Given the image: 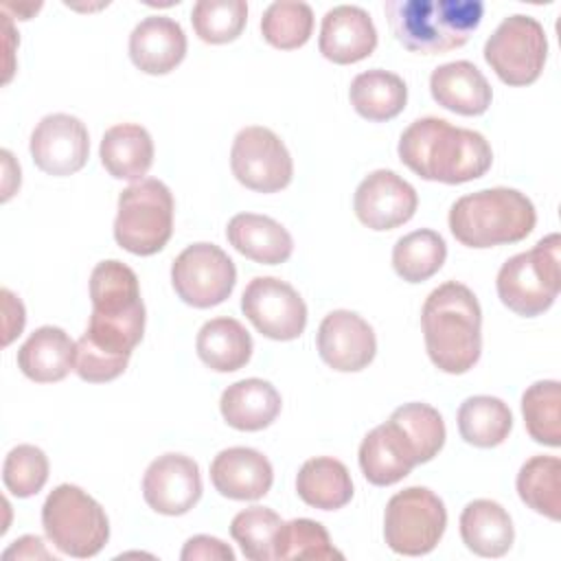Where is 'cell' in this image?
<instances>
[{
	"label": "cell",
	"mask_w": 561,
	"mask_h": 561,
	"mask_svg": "<svg viewBox=\"0 0 561 561\" xmlns=\"http://www.w3.org/2000/svg\"><path fill=\"white\" fill-rule=\"evenodd\" d=\"M397 151L401 162L419 178L443 184L478 180L493 164L491 145L480 131L454 127L438 116L410 123L399 138Z\"/></svg>",
	"instance_id": "6da1fadb"
},
{
	"label": "cell",
	"mask_w": 561,
	"mask_h": 561,
	"mask_svg": "<svg viewBox=\"0 0 561 561\" xmlns=\"http://www.w3.org/2000/svg\"><path fill=\"white\" fill-rule=\"evenodd\" d=\"M425 348L432 364L449 375L471 370L482 353V309L476 294L447 280L430 291L421 311Z\"/></svg>",
	"instance_id": "7a4b0ae2"
},
{
	"label": "cell",
	"mask_w": 561,
	"mask_h": 561,
	"mask_svg": "<svg viewBox=\"0 0 561 561\" xmlns=\"http://www.w3.org/2000/svg\"><path fill=\"white\" fill-rule=\"evenodd\" d=\"M397 42L410 53L443 55L469 42L480 26V0H388L383 4Z\"/></svg>",
	"instance_id": "3957f363"
},
{
	"label": "cell",
	"mask_w": 561,
	"mask_h": 561,
	"mask_svg": "<svg viewBox=\"0 0 561 561\" xmlns=\"http://www.w3.org/2000/svg\"><path fill=\"white\" fill-rule=\"evenodd\" d=\"M447 221L462 245L493 248L526 239L537 224V213L522 191L495 186L458 197Z\"/></svg>",
	"instance_id": "277c9868"
},
{
	"label": "cell",
	"mask_w": 561,
	"mask_h": 561,
	"mask_svg": "<svg viewBox=\"0 0 561 561\" xmlns=\"http://www.w3.org/2000/svg\"><path fill=\"white\" fill-rule=\"evenodd\" d=\"M561 237L539 239L528 252L511 256L497 272L495 287L504 307L524 318H535L552 307L561 289Z\"/></svg>",
	"instance_id": "5b68a950"
},
{
	"label": "cell",
	"mask_w": 561,
	"mask_h": 561,
	"mask_svg": "<svg viewBox=\"0 0 561 561\" xmlns=\"http://www.w3.org/2000/svg\"><path fill=\"white\" fill-rule=\"evenodd\" d=\"M42 526L48 541L64 554L88 559L110 539V519L103 506L77 484L55 486L42 506Z\"/></svg>",
	"instance_id": "8992f818"
},
{
	"label": "cell",
	"mask_w": 561,
	"mask_h": 561,
	"mask_svg": "<svg viewBox=\"0 0 561 561\" xmlns=\"http://www.w3.org/2000/svg\"><path fill=\"white\" fill-rule=\"evenodd\" d=\"M173 208L175 202L164 182L156 178L134 182L118 195L116 243L136 256L160 252L173 234Z\"/></svg>",
	"instance_id": "52a82bcc"
},
{
	"label": "cell",
	"mask_w": 561,
	"mask_h": 561,
	"mask_svg": "<svg viewBox=\"0 0 561 561\" xmlns=\"http://www.w3.org/2000/svg\"><path fill=\"white\" fill-rule=\"evenodd\" d=\"M447 526L443 500L427 486H408L394 493L383 513V539L397 554L421 557L432 552Z\"/></svg>",
	"instance_id": "ba28073f"
},
{
	"label": "cell",
	"mask_w": 561,
	"mask_h": 561,
	"mask_svg": "<svg viewBox=\"0 0 561 561\" xmlns=\"http://www.w3.org/2000/svg\"><path fill=\"white\" fill-rule=\"evenodd\" d=\"M548 57L543 26L530 15H508L484 44V61L506 85L522 88L539 79Z\"/></svg>",
	"instance_id": "9c48e42d"
},
{
	"label": "cell",
	"mask_w": 561,
	"mask_h": 561,
	"mask_svg": "<svg viewBox=\"0 0 561 561\" xmlns=\"http://www.w3.org/2000/svg\"><path fill=\"white\" fill-rule=\"evenodd\" d=\"M234 283L237 267L215 243H193L171 265V285L178 298L195 309L221 305L232 294Z\"/></svg>",
	"instance_id": "30bf717a"
},
{
	"label": "cell",
	"mask_w": 561,
	"mask_h": 561,
	"mask_svg": "<svg viewBox=\"0 0 561 561\" xmlns=\"http://www.w3.org/2000/svg\"><path fill=\"white\" fill-rule=\"evenodd\" d=\"M232 175L250 191L278 193L294 178V162L285 142L267 127H243L230 149Z\"/></svg>",
	"instance_id": "8fae6325"
},
{
	"label": "cell",
	"mask_w": 561,
	"mask_h": 561,
	"mask_svg": "<svg viewBox=\"0 0 561 561\" xmlns=\"http://www.w3.org/2000/svg\"><path fill=\"white\" fill-rule=\"evenodd\" d=\"M241 311L261 335L278 342L300 337L307 327L305 300L276 276L252 278L241 294Z\"/></svg>",
	"instance_id": "7c38bea8"
},
{
	"label": "cell",
	"mask_w": 561,
	"mask_h": 561,
	"mask_svg": "<svg viewBox=\"0 0 561 561\" xmlns=\"http://www.w3.org/2000/svg\"><path fill=\"white\" fill-rule=\"evenodd\" d=\"M28 149L39 171L55 178L72 175L88 162V127L72 114H48L35 125Z\"/></svg>",
	"instance_id": "4fadbf2b"
},
{
	"label": "cell",
	"mask_w": 561,
	"mask_h": 561,
	"mask_svg": "<svg viewBox=\"0 0 561 561\" xmlns=\"http://www.w3.org/2000/svg\"><path fill=\"white\" fill-rule=\"evenodd\" d=\"M419 197L410 182L390 169L368 173L353 197L357 219L370 230H392L410 221L416 213Z\"/></svg>",
	"instance_id": "5bb4252c"
},
{
	"label": "cell",
	"mask_w": 561,
	"mask_h": 561,
	"mask_svg": "<svg viewBox=\"0 0 561 561\" xmlns=\"http://www.w3.org/2000/svg\"><path fill=\"white\" fill-rule=\"evenodd\" d=\"M142 497L160 515H184L202 497V473L184 454H162L142 476Z\"/></svg>",
	"instance_id": "9a60e30c"
},
{
	"label": "cell",
	"mask_w": 561,
	"mask_h": 561,
	"mask_svg": "<svg viewBox=\"0 0 561 561\" xmlns=\"http://www.w3.org/2000/svg\"><path fill=\"white\" fill-rule=\"evenodd\" d=\"M318 353L327 366L340 373L364 370L377 353L373 327L355 311L335 309L318 327Z\"/></svg>",
	"instance_id": "2e32d148"
},
{
	"label": "cell",
	"mask_w": 561,
	"mask_h": 561,
	"mask_svg": "<svg viewBox=\"0 0 561 561\" xmlns=\"http://www.w3.org/2000/svg\"><path fill=\"white\" fill-rule=\"evenodd\" d=\"M318 48L333 64H357L377 48V28L362 7L337 4L322 18Z\"/></svg>",
	"instance_id": "e0dca14e"
},
{
	"label": "cell",
	"mask_w": 561,
	"mask_h": 561,
	"mask_svg": "<svg viewBox=\"0 0 561 561\" xmlns=\"http://www.w3.org/2000/svg\"><path fill=\"white\" fill-rule=\"evenodd\" d=\"M186 55L184 28L169 15H147L129 35V57L145 75H167Z\"/></svg>",
	"instance_id": "ac0fdd59"
},
{
	"label": "cell",
	"mask_w": 561,
	"mask_h": 561,
	"mask_svg": "<svg viewBox=\"0 0 561 561\" xmlns=\"http://www.w3.org/2000/svg\"><path fill=\"white\" fill-rule=\"evenodd\" d=\"M213 486L230 500H259L274 482L270 460L252 447L221 449L210 462Z\"/></svg>",
	"instance_id": "d6986e66"
},
{
	"label": "cell",
	"mask_w": 561,
	"mask_h": 561,
	"mask_svg": "<svg viewBox=\"0 0 561 561\" xmlns=\"http://www.w3.org/2000/svg\"><path fill=\"white\" fill-rule=\"evenodd\" d=\"M432 99L460 116H480L489 110L493 90L471 61H449L430 75Z\"/></svg>",
	"instance_id": "ffe728a7"
},
{
	"label": "cell",
	"mask_w": 561,
	"mask_h": 561,
	"mask_svg": "<svg viewBox=\"0 0 561 561\" xmlns=\"http://www.w3.org/2000/svg\"><path fill=\"white\" fill-rule=\"evenodd\" d=\"M230 245L263 265H280L294 252V239L283 224L267 215L239 213L226 226Z\"/></svg>",
	"instance_id": "44dd1931"
},
{
	"label": "cell",
	"mask_w": 561,
	"mask_h": 561,
	"mask_svg": "<svg viewBox=\"0 0 561 561\" xmlns=\"http://www.w3.org/2000/svg\"><path fill=\"white\" fill-rule=\"evenodd\" d=\"M77 342L53 324L35 329L28 340L18 351L20 370L37 383L61 381L70 370H75Z\"/></svg>",
	"instance_id": "7402d4cb"
},
{
	"label": "cell",
	"mask_w": 561,
	"mask_h": 561,
	"mask_svg": "<svg viewBox=\"0 0 561 561\" xmlns=\"http://www.w3.org/2000/svg\"><path fill=\"white\" fill-rule=\"evenodd\" d=\"M280 405L278 390L259 377L234 381L219 399L224 421L239 432L265 430L280 414Z\"/></svg>",
	"instance_id": "603a6c76"
},
{
	"label": "cell",
	"mask_w": 561,
	"mask_h": 561,
	"mask_svg": "<svg viewBox=\"0 0 561 561\" xmlns=\"http://www.w3.org/2000/svg\"><path fill=\"white\" fill-rule=\"evenodd\" d=\"M99 156L112 178L140 182L153 164V140L142 125L121 123L103 134Z\"/></svg>",
	"instance_id": "cb8c5ba5"
},
{
	"label": "cell",
	"mask_w": 561,
	"mask_h": 561,
	"mask_svg": "<svg viewBox=\"0 0 561 561\" xmlns=\"http://www.w3.org/2000/svg\"><path fill=\"white\" fill-rule=\"evenodd\" d=\"M460 537L478 557H502L513 546L515 528L502 504L495 500H473L460 513Z\"/></svg>",
	"instance_id": "d4e9b609"
},
{
	"label": "cell",
	"mask_w": 561,
	"mask_h": 561,
	"mask_svg": "<svg viewBox=\"0 0 561 561\" xmlns=\"http://www.w3.org/2000/svg\"><path fill=\"white\" fill-rule=\"evenodd\" d=\"M92 311L99 316H131L145 311L136 272L123 261L107 259L94 265L90 274Z\"/></svg>",
	"instance_id": "484cf974"
},
{
	"label": "cell",
	"mask_w": 561,
	"mask_h": 561,
	"mask_svg": "<svg viewBox=\"0 0 561 561\" xmlns=\"http://www.w3.org/2000/svg\"><path fill=\"white\" fill-rule=\"evenodd\" d=\"M359 469L375 486H390L403 480L414 467V458L388 423L373 427L359 445Z\"/></svg>",
	"instance_id": "4316f807"
},
{
	"label": "cell",
	"mask_w": 561,
	"mask_h": 561,
	"mask_svg": "<svg viewBox=\"0 0 561 561\" xmlns=\"http://www.w3.org/2000/svg\"><path fill=\"white\" fill-rule=\"evenodd\" d=\"M353 110L373 123H383L399 116L408 103L405 81L388 70L373 68L359 72L348 88Z\"/></svg>",
	"instance_id": "83f0119b"
},
{
	"label": "cell",
	"mask_w": 561,
	"mask_h": 561,
	"mask_svg": "<svg viewBox=\"0 0 561 561\" xmlns=\"http://www.w3.org/2000/svg\"><path fill=\"white\" fill-rule=\"evenodd\" d=\"M197 357L217 373H234L252 357V337L234 318H213L204 322L195 340Z\"/></svg>",
	"instance_id": "f1b7e54d"
},
{
	"label": "cell",
	"mask_w": 561,
	"mask_h": 561,
	"mask_svg": "<svg viewBox=\"0 0 561 561\" xmlns=\"http://www.w3.org/2000/svg\"><path fill=\"white\" fill-rule=\"evenodd\" d=\"M298 497L320 511H337L353 497V480L344 462L331 456L309 458L296 476Z\"/></svg>",
	"instance_id": "f546056e"
},
{
	"label": "cell",
	"mask_w": 561,
	"mask_h": 561,
	"mask_svg": "<svg viewBox=\"0 0 561 561\" xmlns=\"http://www.w3.org/2000/svg\"><path fill=\"white\" fill-rule=\"evenodd\" d=\"M401 438L416 465L430 462L445 445V423L436 408L412 401L399 405L386 421Z\"/></svg>",
	"instance_id": "4dcf8cb0"
},
{
	"label": "cell",
	"mask_w": 561,
	"mask_h": 561,
	"mask_svg": "<svg viewBox=\"0 0 561 561\" xmlns=\"http://www.w3.org/2000/svg\"><path fill=\"white\" fill-rule=\"evenodd\" d=\"M513 430L511 408L491 394H476L458 408V432L473 447H497Z\"/></svg>",
	"instance_id": "1f68e13d"
},
{
	"label": "cell",
	"mask_w": 561,
	"mask_h": 561,
	"mask_svg": "<svg viewBox=\"0 0 561 561\" xmlns=\"http://www.w3.org/2000/svg\"><path fill=\"white\" fill-rule=\"evenodd\" d=\"M517 493L535 513L561 517V460L557 456H533L517 473Z\"/></svg>",
	"instance_id": "d6a6232c"
},
{
	"label": "cell",
	"mask_w": 561,
	"mask_h": 561,
	"mask_svg": "<svg viewBox=\"0 0 561 561\" xmlns=\"http://www.w3.org/2000/svg\"><path fill=\"white\" fill-rule=\"evenodd\" d=\"M447 259L445 239L430 228L403 234L392 248V267L408 283L432 278Z\"/></svg>",
	"instance_id": "836d02e7"
},
{
	"label": "cell",
	"mask_w": 561,
	"mask_h": 561,
	"mask_svg": "<svg viewBox=\"0 0 561 561\" xmlns=\"http://www.w3.org/2000/svg\"><path fill=\"white\" fill-rule=\"evenodd\" d=\"M526 432L535 443L561 445V383L554 379L535 381L522 394Z\"/></svg>",
	"instance_id": "e575fe53"
},
{
	"label": "cell",
	"mask_w": 561,
	"mask_h": 561,
	"mask_svg": "<svg viewBox=\"0 0 561 561\" xmlns=\"http://www.w3.org/2000/svg\"><path fill=\"white\" fill-rule=\"evenodd\" d=\"M313 11L307 2H272L261 18L263 39L278 50H294L309 42Z\"/></svg>",
	"instance_id": "d590c367"
},
{
	"label": "cell",
	"mask_w": 561,
	"mask_h": 561,
	"mask_svg": "<svg viewBox=\"0 0 561 561\" xmlns=\"http://www.w3.org/2000/svg\"><path fill=\"white\" fill-rule=\"evenodd\" d=\"M274 559H342V552L333 548L327 528L320 522L298 517L283 522L274 539Z\"/></svg>",
	"instance_id": "8d00e7d4"
},
{
	"label": "cell",
	"mask_w": 561,
	"mask_h": 561,
	"mask_svg": "<svg viewBox=\"0 0 561 561\" xmlns=\"http://www.w3.org/2000/svg\"><path fill=\"white\" fill-rule=\"evenodd\" d=\"M283 519L267 506H250L239 511L230 522V537L239 543L250 561L274 559V539Z\"/></svg>",
	"instance_id": "74e56055"
},
{
	"label": "cell",
	"mask_w": 561,
	"mask_h": 561,
	"mask_svg": "<svg viewBox=\"0 0 561 561\" xmlns=\"http://www.w3.org/2000/svg\"><path fill=\"white\" fill-rule=\"evenodd\" d=\"M195 35L206 44L234 42L248 22L243 0H199L191 11Z\"/></svg>",
	"instance_id": "f35d334b"
},
{
	"label": "cell",
	"mask_w": 561,
	"mask_h": 561,
	"mask_svg": "<svg viewBox=\"0 0 561 561\" xmlns=\"http://www.w3.org/2000/svg\"><path fill=\"white\" fill-rule=\"evenodd\" d=\"M2 480L11 495L31 497L39 493L48 480V458L35 445L13 447L2 465Z\"/></svg>",
	"instance_id": "ab89813d"
},
{
	"label": "cell",
	"mask_w": 561,
	"mask_h": 561,
	"mask_svg": "<svg viewBox=\"0 0 561 561\" xmlns=\"http://www.w3.org/2000/svg\"><path fill=\"white\" fill-rule=\"evenodd\" d=\"M182 561H234V552L228 543H224L217 537L210 535H195L191 537L182 552H180Z\"/></svg>",
	"instance_id": "60d3db41"
},
{
	"label": "cell",
	"mask_w": 561,
	"mask_h": 561,
	"mask_svg": "<svg viewBox=\"0 0 561 561\" xmlns=\"http://www.w3.org/2000/svg\"><path fill=\"white\" fill-rule=\"evenodd\" d=\"M2 294V302H4V340L2 344H11V340L15 335L22 333L26 316H24V305L20 302V298H15L7 287L0 291Z\"/></svg>",
	"instance_id": "b9f144b4"
},
{
	"label": "cell",
	"mask_w": 561,
	"mask_h": 561,
	"mask_svg": "<svg viewBox=\"0 0 561 561\" xmlns=\"http://www.w3.org/2000/svg\"><path fill=\"white\" fill-rule=\"evenodd\" d=\"M50 559V552L44 548V541L37 535H24L20 539H15L4 552L2 559Z\"/></svg>",
	"instance_id": "7bdbcfd3"
}]
</instances>
